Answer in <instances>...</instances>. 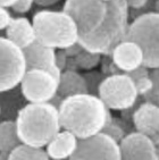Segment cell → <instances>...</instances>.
<instances>
[{
	"label": "cell",
	"instance_id": "cell-22",
	"mask_svg": "<svg viewBox=\"0 0 159 160\" xmlns=\"http://www.w3.org/2000/svg\"><path fill=\"white\" fill-rule=\"evenodd\" d=\"M83 77L86 82L88 92L93 96H99V89L101 84L107 77V75L104 72L97 71H86V73H83Z\"/></svg>",
	"mask_w": 159,
	"mask_h": 160
},
{
	"label": "cell",
	"instance_id": "cell-18",
	"mask_svg": "<svg viewBox=\"0 0 159 160\" xmlns=\"http://www.w3.org/2000/svg\"><path fill=\"white\" fill-rule=\"evenodd\" d=\"M22 143L15 120H3L0 125V160H8L9 154Z\"/></svg>",
	"mask_w": 159,
	"mask_h": 160
},
{
	"label": "cell",
	"instance_id": "cell-21",
	"mask_svg": "<svg viewBox=\"0 0 159 160\" xmlns=\"http://www.w3.org/2000/svg\"><path fill=\"white\" fill-rule=\"evenodd\" d=\"M127 123L129 122H126L124 119L121 120V119H117V118H111L106 124V126L104 127L102 132L106 133L107 135L111 136L118 143H121V141L129 134V133H126L125 127H124V125H126Z\"/></svg>",
	"mask_w": 159,
	"mask_h": 160
},
{
	"label": "cell",
	"instance_id": "cell-3",
	"mask_svg": "<svg viewBox=\"0 0 159 160\" xmlns=\"http://www.w3.org/2000/svg\"><path fill=\"white\" fill-rule=\"evenodd\" d=\"M15 122L22 142L37 148L47 147L61 129L59 110L51 102H28Z\"/></svg>",
	"mask_w": 159,
	"mask_h": 160
},
{
	"label": "cell",
	"instance_id": "cell-26",
	"mask_svg": "<svg viewBox=\"0 0 159 160\" xmlns=\"http://www.w3.org/2000/svg\"><path fill=\"white\" fill-rule=\"evenodd\" d=\"M13 19L14 18L10 15V12L8 10V8L1 7L0 8V28L1 30H6L10 25Z\"/></svg>",
	"mask_w": 159,
	"mask_h": 160
},
{
	"label": "cell",
	"instance_id": "cell-11",
	"mask_svg": "<svg viewBox=\"0 0 159 160\" xmlns=\"http://www.w3.org/2000/svg\"><path fill=\"white\" fill-rule=\"evenodd\" d=\"M28 69H42L51 73L57 78H60L63 72L60 71L56 62V49L47 47L39 41H35L31 46L24 49Z\"/></svg>",
	"mask_w": 159,
	"mask_h": 160
},
{
	"label": "cell",
	"instance_id": "cell-10",
	"mask_svg": "<svg viewBox=\"0 0 159 160\" xmlns=\"http://www.w3.org/2000/svg\"><path fill=\"white\" fill-rule=\"evenodd\" d=\"M119 147L122 160H159L157 145L150 136L138 131L129 133Z\"/></svg>",
	"mask_w": 159,
	"mask_h": 160
},
{
	"label": "cell",
	"instance_id": "cell-2",
	"mask_svg": "<svg viewBox=\"0 0 159 160\" xmlns=\"http://www.w3.org/2000/svg\"><path fill=\"white\" fill-rule=\"evenodd\" d=\"M58 110L61 128L75 134L77 139H86L102 132L113 118L104 101L90 93L65 98Z\"/></svg>",
	"mask_w": 159,
	"mask_h": 160
},
{
	"label": "cell",
	"instance_id": "cell-15",
	"mask_svg": "<svg viewBox=\"0 0 159 160\" xmlns=\"http://www.w3.org/2000/svg\"><path fill=\"white\" fill-rule=\"evenodd\" d=\"M79 139L75 134L64 129L57 134L47 145V152L54 160H69L70 156L76 150Z\"/></svg>",
	"mask_w": 159,
	"mask_h": 160
},
{
	"label": "cell",
	"instance_id": "cell-6",
	"mask_svg": "<svg viewBox=\"0 0 159 160\" xmlns=\"http://www.w3.org/2000/svg\"><path fill=\"white\" fill-rule=\"evenodd\" d=\"M98 97L108 109L123 111L133 107L140 96L133 78L122 73L106 77L99 89Z\"/></svg>",
	"mask_w": 159,
	"mask_h": 160
},
{
	"label": "cell",
	"instance_id": "cell-23",
	"mask_svg": "<svg viewBox=\"0 0 159 160\" xmlns=\"http://www.w3.org/2000/svg\"><path fill=\"white\" fill-rule=\"evenodd\" d=\"M101 72H104L107 76L115 74H122L123 72L116 66V64L114 62L111 55H104L102 59H101Z\"/></svg>",
	"mask_w": 159,
	"mask_h": 160
},
{
	"label": "cell",
	"instance_id": "cell-17",
	"mask_svg": "<svg viewBox=\"0 0 159 160\" xmlns=\"http://www.w3.org/2000/svg\"><path fill=\"white\" fill-rule=\"evenodd\" d=\"M84 93L89 92L83 74L74 71H64L61 73L58 84V94L61 98L65 99Z\"/></svg>",
	"mask_w": 159,
	"mask_h": 160
},
{
	"label": "cell",
	"instance_id": "cell-19",
	"mask_svg": "<svg viewBox=\"0 0 159 160\" xmlns=\"http://www.w3.org/2000/svg\"><path fill=\"white\" fill-rule=\"evenodd\" d=\"M8 160H51V158L42 148L22 143L9 154Z\"/></svg>",
	"mask_w": 159,
	"mask_h": 160
},
{
	"label": "cell",
	"instance_id": "cell-14",
	"mask_svg": "<svg viewBox=\"0 0 159 160\" xmlns=\"http://www.w3.org/2000/svg\"><path fill=\"white\" fill-rule=\"evenodd\" d=\"M5 31L7 39H9L12 42L21 47L22 49L28 48L37 41V33L33 23L28 21L26 17L14 18Z\"/></svg>",
	"mask_w": 159,
	"mask_h": 160
},
{
	"label": "cell",
	"instance_id": "cell-12",
	"mask_svg": "<svg viewBox=\"0 0 159 160\" xmlns=\"http://www.w3.org/2000/svg\"><path fill=\"white\" fill-rule=\"evenodd\" d=\"M110 55L123 73H129L143 66V51L138 43L133 41H122L115 47Z\"/></svg>",
	"mask_w": 159,
	"mask_h": 160
},
{
	"label": "cell",
	"instance_id": "cell-33",
	"mask_svg": "<svg viewBox=\"0 0 159 160\" xmlns=\"http://www.w3.org/2000/svg\"><path fill=\"white\" fill-rule=\"evenodd\" d=\"M17 0H0V3H1V7H5V8H12Z\"/></svg>",
	"mask_w": 159,
	"mask_h": 160
},
{
	"label": "cell",
	"instance_id": "cell-38",
	"mask_svg": "<svg viewBox=\"0 0 159 160\" xmlns=\"http://www.w3.org/2000/svg\"><path fill=\"white\" fill-rule=\"evenodd\" d=\"M158 132H159V129H158Z\"/></svg>",
	"mask_w": 159,
	"mask_h": 160
},
{
	"label": "cell",
	"instance_id": "cell-37",
	"mask_svg": "<svg viewBox=\"0 0 159 160\" xmlns=\"http://www.w3.org/2000/svg\"><path fill=\"white\" fill-rule=\"evenodd\" d=\"M52 160H54V159H52ZM64 160H67V159H64Z\"/></svg>",
	"mask_w": 159,
	"mask_h": 160
},
{
	"label": "cell",
	"instance_id": "cell-13",
	"mask_svg": "<svg viewBox=\"0 0 159 160\" xmlns=\"http://www.w3.org/2000/svg\"><path fill=\"white\" fill-rule=\"evenodd\" d=\"M132 123L138 132L148 136L157 133L159 129V106L143 101L135 110Z\"/></svg>",
	"mask_w": 159,
	"mask_h": 160
},
{
	"label": "cell",
	"instance_id": "cell-28",
	"mask_svg": "<svg viewBox=\"0 0 159 160\" xmlns=\"http://www.w3.org/2000/svg\"><path fill=\"white\" fill-rule=\"evenodd\" d=\"M67 62H68V56L65 53L64 50H58L57 53H56V62H57V66H58V68L61 72H64L66 69Z\"/></svg>",
	"mask_w": 159,
	"mask_h": 160
},
{
	"label": "cell",
	"instance_id": "cell-36",
	"mask_svg": "<svg viewBox=\"0 0 159 160\" xmlns=\"http://www.w3.org/2000/svg\"><path fill=\"white\" fill-rule=\"evenodd\" d=\"M153 12H156L159 14V0H156L153 3Z\"/></svg>",
	"mask_w": 159,
	"mask_h": 160
},
{
	"label": "cell",
	"instance_id": "cell-9",
	"mask_svg": "<svg viewBox=\"0 0 159 160\" xmlns=\"http://www.w3.org/2000/svg\"><path fill=\"white\" fill-rule=\"evenodd\" d=\"M59 80L42 69H30L21 83V89L28 102H50L58 93Z\"/></svg>",
	"mask_w": 159,
	"mask_h": 160
},
{
	"label": "cell",
	"instance_id": "cell-1",
	"mask_svg": "<svg viewBox=\"0 0 159 160\" xmlns=\"http://www.w3.org/2000/svg\"><path fill=\"white\" fill-rule=\"evenodd\" d=\"M129 8L126 0H65L63 10L76 23L83 48L104 56L125 40Z\"/></svg>",
	"mask_w": 159,
	"mask_h": 160
},
{
	"label": "cell",
	"instance_id": "cell-5",
	"mask_svg": "<svg viewBox=\"0 0 159 160\" xmlns=\"http://www.w3.org/2000/svg\"><path fill=\"white\" fill-rule=\"evenodd\" d=\"M125 40L138 43L143 51V66L159 68V14L149 12L133 19Z\"/></svg>",
	"mask_w": 159,
	"mask_h": 160
},
{
	"label": "cell",
	"instance_id": "cell-29",
	"mask_svg": "<svg viewBox=\"0 0 159 160\" xmlns=\"http://www.w3.org/2000/svg\"><path fill=\"white\" fill-rule=\"evenodd\" d=\"M83 50H84L83 46L77 41L76 43H74V44H72V46L67 47L66 49H64V51L68 57H73V58H75L76 56H79L80 53L82 52Z\"/></svg>",
	"mask_w": 159,
	"mask_h": 160
},
{
	"label": "cell",
	"instance_id": "cell-25",
	"mask_svg": "<svg viewBox=\"0 0 159 160\" xmlns=\"http://www.w3.org/2000/svg\"><path fill=\"white\" fill-rule=\"evenodd\" d=\"M35 2V0H17L15 5L12 7V9L17 14H25L32 8V5Z\"/></svg>",
	"mask_w": 159,
	"mask_h": 160
},
{
	"label": "cell",
	"instance_id": "cell-16",
	"mask_svg": "<svg viewBox=\"0 0 159 160\" xmlns=\"http://www.w3.org/2000/svg\"><path fill=\"white\" fill-rule=\"evenodd\" d=\"M28 101L21 85L1 92V118L3 120H16L18 114Z\"/></svg>",
	"mask_w": 159,
	"mask_h": 160
},
{
	"label": "cell",
	"instance_id": "cell-8",
	"mask_svg": "<svg viewBox=\"0 0 159 160\" xmlns=\"http://www.w3.org/2000/svg\"><path fill=\"white\" fill-rule=\"evenodd\" d=\"M69 160H122L117 141L100 132L86 139H79L76 150Z\"/></svg>",
	"mask_w": 159,
	"mask_h": 160
},
{
	"label": "cell",
	"instance_id": "cell-31",
	"mask_svg": "<svg viewBox=\"0 0 159 160\" xmlns=\"http://www.w3.org/2000/svg\"><path fill=\"white\" fill-rule=\"evenodd\" d=\"M65 71H74V72H79V65L76 62V59L73 58V57H68V62L66 65V69Z\"/></svg>",
	"mask_w": 159,
	"mask_h": 160
},
{
	"label": "cell",
	"instance_id": "cell-27",
	"mask_svg": "<svg viewBox=\"0 0 159 160\" xmlns=\"http://www.w3.org/2000/svg\"><path fill=\"white\" fill-rule=\"evenodd\" d=\"M150 77L153 82V89L151 92L148 93L143 98H149V97L159 94V68H155V69H152V72H150Z\"/></svg>",
	"mask_w": 159,
	"mask_h": 160
},
{
	"label": "cell",
	"instance_id": "cell-20",
	"mask_svg": "<svg viewBox=\"0 0 159 160\" xmlns=\"http://www.w3.org/2000/svg\"><path fill=\"white\" fill-rule=\"evenodd\" d=\"M75 59H76V62L79 65L80 69H83V71H92L99 64H101L102 55L97 52H92V51L84 49L79 56L75 57Z\"/></svg>",
	"mask_w": 159,
	"mask_h": 160
},
{
	"label": "cell",
	"instance_id": "cell-4",
	"mask_svg": "<svg viewBox=\"0 0 159 160\" xmlns=\"http://www.w3.org/2000/svg\"><path fill=\"white\" fill-rule=\"evenodd\" d=\"M32 23L37 41L47 47L64 50L79 41L76 23L64 10H40L33 15Z\"/></svg>",
	"mask_w": 159,
	"mask_h": 160
},
{
	"label": "cell",
	"instance_id": "cell-35",
	"mask_svg": "<svg viewBox=\"0 0 159 160\" xmlns=\"http://www.w3.org/2000/svg\"><path fill=\"white\" fill-rule=\"evenodd\" d=\"M150 139L152 140V142L157 145V147H159V132L155 133V134H152V135H150Z\"/></svg>",
	"mask_w": 159,
	"mask_h": 160
},
{
	"label": "cell",
	"instance_id": "cell-34",
	"mask_svg": "<svg viewBox=\"0 0 159 160\" xmlns=\"http://www.w3.org/2000/svg\"><path fill=\"white\" fill-rule=\"evenodd\" d=\"M143 99H144V101L153 102V103H156V105L159 106V94L153 96V97H149V98H143Z\"/></svg>",
	"mask_w": 159,
	"mask_h": 160
},
{
	"label": "cell",
	"instance_id": "cell-24",
	"mask_svg": "<svg viewBox=\"0 0 159 160\" xmlns=\"http://www.w3.org/2000/svg\"><path fill=\"white\" fill-rule=\"evenodd\" d=\"M135 85H136V90L139 92V96L144 97L147 96L148 93H150L153 89V82L151 80L150 75L148 76H142L138 80H135Z\"/></svg>",
	"mask_w": 159,
	"mask_h": 160
},
{
	"label": "cell",
	"instance_id": "cell-32",
	"mask_svg": "<svg viewBox=\"0 0 159 160\" xmlns=\"http://www.w3.org/2000/svg\"><path fill=\"white\" fill-rule=\"evenodd\" d=\"M59 1L60 0H35V3H37L38 6H41V7H49L59 2Z\"/></svg>",
	"mask_w": 159,
	"mask_h": 160
},
{
	"label": "cell",
	"instance_id": "cell-7",
	"mask_svg": "<svg viewBox=\"0 0 159 160\" xmlns=\"http://www.w3.org/2000/svg\"><path fill=\"white\" fill-rule=\"evenodd\" d=\"M1 50V74L0 89L1 92L21 85L25 74L28 73V62L24 49L3 37L0 39Z\"/></svg>",
	"mask_w": 159,
	"mask_h": 160
},
{
	"label": "cell",
	"instance_id": "cell-30",
	"mask_svg": "<svg viewBox=\"0 0 159 160\" xmlns=\"http://www.w3.org/2000/svg\"><path fill=\"white\" fill-rule=\"evenodd\" d=\"M126 1H127V5L131 9L140 10L146 8V6L148 5L150 0H126Z\"/></svg>",
	"mask_w": 159,
	"mask_h": 160
}]
</instances>
